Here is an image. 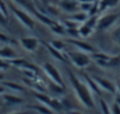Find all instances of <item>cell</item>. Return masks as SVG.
Returning a JSON list of instances; mask_svg holds the SVG:
<instances>
[{"label": "cell", "instance_id": "obj_1", "mask_svg": "<svg viewBox=\"0 0 120 114\" xmlns=\"http://www.w3.org/2000/svg\"><path fill=\"white\" fill-rule=\"evenodd\" d=\"M71 79H72V84H73V86L75 87V89H77V92H78L79 96L81 98V100L86 103V106L91 107V106H92V101H91L90 94L87 93V91L85 89V87H84L82 85H80V82H78V81H77V79H74L72 75H71Z\"/></svg>", "mask_w": 120, "mask_h": 114}, {"label": "cell", "instance_id": "obj_2", "mask_svg": "<svg viewBox=\"0 0 120 114\" xmlns=\"http://www.w3.org/2000/svg\"><path fill=\"white\" fill-rule=\"evenodd\" d=\"M116 18H118L116 14H109V15H106V17L101 18L100 20H98V25H97V27H98L99 29H106V28L111 27V26L114 24V21L116 20Z\"/></svg>", "mask_w": 120, "mask_h": 114}, {"label": "cell", "instance_id": "obj_3", "mask_svg": "<svg viewBox=\"0 0 120 114\" xmlns=\"http://www.w3.org/2000/svg\"><path fill=\"white\" fill-rule=\"evenodd\" d=\"M13 12H14V14H15V17L26 26V27H28V28H33V26H34V22H33V20L27 15V14H25L24 12H21V11H19V10H13Z\"/></svg>", "mask_w": 120, "mask_h": 114}, {"label": "cell", "instance_id": "obj_4", "mask_svg": "<svg viewBox=\"0 0 120 114\" xmlns=\"http://www.w3.org/2000/svg\"><path fill=\"white\" fill-rule=\"evenodd\" d=\"M21 45L28 51H34L38 46V40L34 38H24L21 39Z\"/></svg>", "mask_w": 120, "mask_h": 114}, {"label": "cell", "instance_id": "obj_5", "mask_svg": "<svg viewBox=\"0 0 120 114\" xmlns=\"http://www.w3.org/2000/svg\"><path fill=\"white\" fill-rule=\"evenodd\" d=\"M72 60L75 63L77 66H85L88 64V58L85 54H72Z\"/></svg>", "mask_w": 120, "mask_h": 114}, {"label": "cell", "instance_id": "obj_6", "mask_svg": "<svg viewBox=\"0 0 120 114\" xmlns=\"http://www.w3.org/2000/svg\"><path fill=\"white\" fill-rule=\"evenodd\" d=\"M45 70L49 73L51 78H52L54 81H56V82H58V85H61V79H60V77H59V73H58V72L53 68V66H51L49 64H46Z\"/></svg>", "mask_w": 120, "mask_h": 114}, {"label": "cell", "instance_id": "obj_7", "mask_svg": "<svg viewBox=\"0 0 120 114\" xmlns=\"http://www.w3.org/2000/svg\"><path fill=\"white\" fill-rule=\"evenodd\" d=\"M61 5H63L64 10L67 11V12H73L75 10V7H77L74 1H71V0H64V1L61 3Z\"/></svg>", "mask_w": 120, "mask_h": 114}, {"label": "cell", "instance_id": "obj_8", "mask_svg": "<svg viewBox=\"0 0 120 114\" xmlns=\"http://www.w3.org/2000/svg\"><path fill=\"white\" fill-rule=\"evenodd\" d=\"M92 28H93V27H91V26H88L87 24H85V25L79 29V33H80L82 37H88V35L92 33Z\"/></svg>", "mask_w": 120, "mask_h": 114}, {"label": "cell", "instance_id": "obj_9", "mask_svg": "<svg viewBox=\"0 0 120 114\" xmlns=\"http://www.w3.org/2000/svg\"><path fill=\"white\" fill-rule=\"evenodd\" d=\"M73 44L74 45H77L79 48H81V49H84V51H93L92 49V47L90 46V45H87V44H82V42H78V41H73Z\"/></svg>", "mask_w": 120, "mask_h": 114}, {"label": "cell", "instance_id": "obj_10", "mask_svg": "<svg viewBox=\"0 0 120 114\" xmlns=\"http://www.w3.org/2000/svg\"><path fill=\"white\" fill-rule=\"evenodd\" d=\"M118 1H119V0H102V1H101V8H105L107 6H113Z\"/></svg>", "mask_w": 120, "mask_h": 114}, {"label": "cell", "instance_id": "obj_11", "mask_svg": "<svg viewBox=\"0 0 120 114\" xmlns=\"http://www.w3.org/2000/svg\"><path fill=\"white\" fill-rule=\"evenodd\" d=\"M0 54H4L5 56H13L14 55V52L12 49H10L8 47H6V48H4L1 52H0Z\"/></svg>", "mask_w": 120, "mask_h": 114}, {"label": "cell", "instance_id": "obj_12", "mask_svg": "<svg viewBox=\"0 0 120 114\" xmlns=\"http://www.w3.org/2000/svg\"><path fill=\"white\" fill-rule=\"evenodd\" d=\"M86 18H87V15H86V14H84V13L74 14V15H73V19H74V20H77V21H85V20H86Z\"/></svg>", "mask_w": 120, "mask_h": 114}, {"label": "cell", "instance_id": "obj_13", "mask_svg": "<svg viewBox=\"0 0 120 114\" xmlns=\"http://www.w3.org/2000/svg\"><path fill=\"white\" fill-rule=\"evenodd\" d=\"M52 31L54 32V33H59V34H63L65 31H64V28L61 27V26H59V25H54L53 27H52Z\"/></svg>", "mask_w": 120, "mask_h": 114}, {"label": "cell", "instance_id": "obj_14", "mask_svg": "<svg viewBox=\"0 0 120 114\" xmlns=\"http://www.w3.org/2000/svg\"><path fill=\"white\" fill-rule=\"evenodd\" d=\"M113 37H114V40L120 44V27H118V28L113 32Z\"/></svg>", "mask_w": 120, "mask_h": 114}, {"label": "cell", "instance_id": "obj_15", "mask_svg": "<svg viewBox=\"0 0 120 114\" xmlns=\"http://www.w3.org/2000/svg\"><path fill=\"white\" fill-rule=\"evenodd\" d=\"M52 45H53V47L56 48V49H61V48H63V44L59 42V41H53Z\"/></svg>", "mask_w": 120, "mask_h": 114}, {"label": "cell", "instance_id": "obj_16", "mask_svg": "<svg viewBox=\"0 0 120 114\" xmlns=\"http://www.w3.org/2000/svg\"><path fill=\"white\" fill-rule=\"evenodd\" d=\"M113 108H114V114H120V108L118 106H114Z\"/></svg>", "mask_w": 120, "mask_h": 114}, {"label": "cell", "instance_id": "obj_17", "mask_svg": "<svg viewBox=\"0 0 120 114\" xmlns=\"http://www.w3.org/2000/svg\"><path fill=\"white\" fill-rule=\"evenodd\" d=\"M5 21V17L3 15V13L0 12V22H4Z\"/></svg>", "mask_w": 120, "mask_h": 114}, {"label": "cell", "instance_id": "obj_18", "mask_svg": "<svg viewBox=\"0 0 120 114\" xmlns=\"http://www.w3.org/2000/svg\"><path fill=\"white\" fill-rule=\"evenodd\" d=\"M15 1H19V3H24V0H15Z\"/></svg>", "mask_w": 120, "mask_h": 114}]
</instances>
